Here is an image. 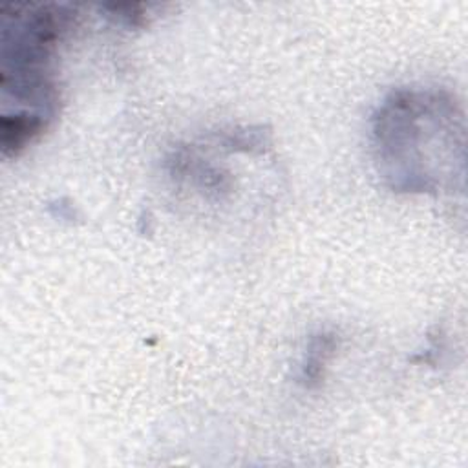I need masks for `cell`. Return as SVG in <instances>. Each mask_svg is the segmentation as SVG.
<instances>
[{"label": "cell", "mask_w": 468, "mask_h": 468, "mask_svg": "<svg viewBox=\"0 0 468 468\" xmlns=\"http://www.w3.org/2000/svg\"><path fill=\"white\" fill-rule=\"evenodd\" d=\"M333 350H335V339H333V335H320L311 343L306 355V364L303 366V379L306 381V384L320 381L322 367Z\"/></svg>", "instance_id": "6da1fadb"}]
</instances>
